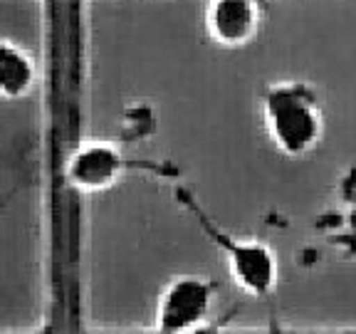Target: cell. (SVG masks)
<instances>
[{
    "label": "cell",
    "mask_w": 356,
    "mask_h": 334,
    "mask_svg": "<svg viewBox=\"0 0 356 334\" xmlns=\"http://www.w3.org/2000/svg\"><path fill=\"white\" fill-rule=\"evenodd\" d=\"M176 196L193 211L195 221H198L200 225H203V230L211 235L213 243L225 253L235 283H240V287H243L245 292H250V295H255V297L270 295V289L275 287V280H277V262H275L273 253L267 250L262 243H255V240H238V238H233V235L222 233L220 228H216V223H211V218L200 211V206L195 203L191 193L176 191Z\"/></svg>",
    "instance_id": "2"
},
{
    "label": "cell",
    "mask_w": 356,
    "mask_h": 334,
    "mask_svg": "<svg viewBox=\"0 0 356 334\" xmlns=\"http://www.w3.org/2000/svg\"><path fill=\"white\" fill-rule=\"evenodd\" d=\"M40 70L22 45L0 38V97L3 100H25L38 87Z\"/></svg>",
    "instance_id": "6"
},
{
    "label": "cell",
    "mask_w": 356,
    "mask_h": 334,
    "mask_svg": "<svg viewBox=\"0 0 356 334\" xmlns=\"http://www.w3.org/2000/svg\"><path fill=\"white\" fill-rule=\"evenodd\" d=\"M260 20L262 8L257 0H208L206 30L218 45H248L260 30Z\"/></svg>",
    "instance_id": "5"
},
{
    "label": "cell",
    "mask_w": 356,
    "mask_h": 334,
    "mask_svg": "<svg viewBox=\"0 0 356 334\" xmlns=\"http://www.w3.org/2000/svg\"><path fill=\"white\" fill-rule=\"evenodd\" d=\"M129 159H124L117 149L99 141H87L79 144L72 154L65 159V181L74 191L92 193V191H104L129 171Z\"/></svg>",
    "instance_id": "4"
},
{
    "label": "cell",
    "mask_w": 356,
    "mask_h": 334,
    "mask_svg": "<svg viewBox=\"0 0 356 334\" xmlns=\"http://www.w3.org/2000/svg\"><path fill=\"white\" fill-rule=\"evenodd\" d=\"M262 114L270 139L287 156L307 154L322 139V109L307 84H273L262 97Z\"/></svg>",
    "instance_id": "1"
},
{
    "label": "cell",
    "mask_w": 356,
    "mask_h": 334,
    "mask_svg": "<svg viewBox=\"0 0 356 334\" xmlns=\"http://www.w3.org/2000/svg\"><path fill=\"white\" fill-rule=\"evenodd\" d=\"M216 283L195 275L171 280L156 302V334H188L211 315Z\"/></svg>",
    "instance_id": "3"
}]
</instances>
